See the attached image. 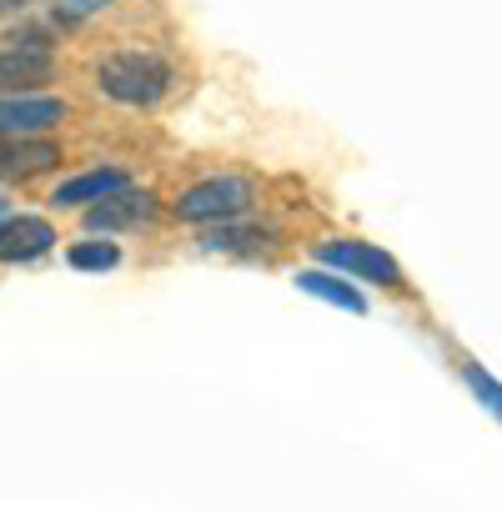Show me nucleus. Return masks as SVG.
Wrapping results in <instances>:
<instances>
[{
	"label": "nucleus",
	"instance_id": "7ed1b4c3",
	"mask_svg": "<svg viewBox=\"0 0 502 512\" xmlns=\"http://www.w3.org/2000/svg\"><path fill=\"white\" fill-rule=\"evenodd\" d=\"M146 221H156V196L126 191V186L91 201V211H86V231H131V226H146Z\"/></svg>",
	"mask_w": 502,
	"mask_h": 512
},
{
	"label": "nucleus",
	"instance_id": "f03ea898",
	"mask_svg": "<svg viewBox=\"0 0 502 512\" xmlns=\"http://www.w3.org/2000/svg\"><path fill=\"white\" fill-rule=\"evenodd\" d=\"M251 206V181L241 176H216V181H201L191 186L181 201H176V216L181 221H231Z\"/></svg>",
	"mask_w": 502,
	"mask_h": 512
},
{
	"label": "nucleus",
	"instance_id": "4468645a",
	"mask_svg": "<svg viewBox=\"0 0 502 512\" xmlns=\"http://www.w3.org/2000/svg\"><path fill=\"white\" fill-rule=\"evenodd\" d=\"M26 6H36V0H0V16H11V11H26Z\"/></svg>",
	"mask_w": 502,
	"mask_h": 512
},
{
	"label": "nucleus",
	"instance_id": "f8f14e48",
	"mask_svg": "<svg viewBox=\"0 0 502 512\" xmlns=\"http://www.w3.org/2000/svg\"><path fill=\"white\" fill-rule=\"evenodd\" d=\"M116 262H121V251H116V246H106V241H101V246H96V241L71 246V267H76V272H111Z\"/></svg>",
	"mask_w": 502,
	"mask_h": 512
},
{
	"label": "nucleus",
	"instance_id": "39448f33",
	"mask_svg": "<svg viewBox=\"0 0 502 512\" xmlns=\"http://www.w3.org/2000/svg\"><path fill=\"white\" fill-rule=\"evenodd\" d=\"M56 76V56L46 46H16L0 51V96H26Z\"/></svg>",
	"mask_w": 502,
	"mask_h": 512
},
{
	"label": "nucleus",
	"instance_id": "ddd939ff",
	"mask_svg": "<svg viewBox=\"0 0 502 512\" xmlns=\"http://www.w3.org/2000/svg\"><path fill=\"white\" fill-rule=\"evenodd\" d=\"M101 6H106V0H66V16H91Z\"/></svg>",
	"mask_w": 502,
	"mask_h": 512
},
{
	"label": "nucleus",
	"instance_id": "20e7f679",
	"mask_svg": "<svg viewBox=\"0 0 502 512\" xmlns=\"http://www.w3.org/2000/svg\"><path fill=\"white\" fill-rule=\"evenodd\" d=\"M317 256L327 267H342V272H357V277H372V282H387V287L402 282V267L392 256L377 251V246H362V241H322Z\"/></svg>",
	"mask_w": 502,
	"mask_h": 512
},
{
	"label": "nucleus",
	"instance_id": "0eeeda50",
	"mask_svg": "<svg viewBox=\"0 0 502 512\" xmlns=\"http://www.w3.org/2000/svg\"><path fill=\"white\" fill-rule=\"evenodd\" d=\"M61 161L56 141L41 136H0V181H31Z\"/></svg>",
	"mask_w": 502,
	"mask_h": 512
},
{
	"label": "nucleus",
	"instance_id": "6e6552de",
	"mask_svg": "<svg viewBox=\"0 0 502 512\" xmlns=\"http://www.w3.org/2000/svg\"><path fill=\"white\" fill-rule=\"evenodd\" d=\"M56 241L51 221L41 216H11L0 221V262H36V256H46Z\"/></svg>",
	"mask_w": 502,
	"mask_h": 512
},
{
	"label": "nucleus",
	"instance_id": "2eb2a0df",
	"mask_svg": "<svg viewBox=\"0 0 502 512\" xmlns=\"http://www.w3.org/2000/svg\"><path fill=\"white\" fill-rule=\"evenodd\" d=\"M0 216H6V196H0Z\"/></svg>",
	"mask_w": 502,
	"mask_h": 512
},
{
	"label": "nucleus",
	"instance_id": "f257e3e1",
	"mask_svg": "<svg viewBox=\"0 0 502 512\" xmlns=\"http://www.w3.org/2000/svg\"><path fill=\"white\" fill-rule=\"evenodd\" d=\"M101 91L121 106H156L171 91V66L161 56H146V51L106 56L101 61Z\"/></svg>",
	"mask_w": 502,
	"mask_h": 512
},
{
	"label": "nucleus",
	"instance_id": "423d86ee",
	"mask_svg": "<svg viewBox=\"0 0 502 512\" xmlns=\"http://www.w3.org/2000/svg\"><path fill=\"white\" fill-rule=\"evenodd\" d=\"M66 121V101L51 96H6L0 101V136H41Z\"/></svg>",
	"mask_w": 502,
	"mask_h": 512
},
{
	"label": "nucleus",
	"instance_id": "9d476101",
	"mask_svg": "<svg viewBox=\"0 0 502 512\" xmlns=\"http://www.w3.org/2000/svg\"><path fill=\"white\" fill-rule=\"evenodd\" d=\"M302 282V292H312V297H322V302H332V307H347V312H367V302L347 287V282H337V277H322V272H307V277H297Z\"/></svg>",
	"mask_w": 502,
	"mask_h": 512
},
{
	"label": "nucleus",
	"instance_id": "1a4fd4ad",
	"mask_svg": "<svg viewBox=\"0 0 502 512\" xmlns=\"http://www.w3.org/2000/svg\"><path fill=\"white\" fill-rule=\"evenodd\" d=\"M121 186H126V171H91V176L66 181L56 191V206H91V201H101V196H111Z\"/></svg>",
	"mask_w": 502,
	"mask_h": 512
},
{
	"label": "nucleus",
	"instance_id": "9b49d317",
	"mask_svg": "<svg viewBox=\"0 0 502 512\" xmlns=\"http://www.w3.org/2000/svg\"><path fill=\"white\" fill-rule=\"evenodd\" d=\"M251 241H272V231H257V226H216V231H206L201 236V246L206 251H241V246H251Z\"/></svg>",
	"mask_w": 502,
	"mask_h": 512
}]
</instances>
